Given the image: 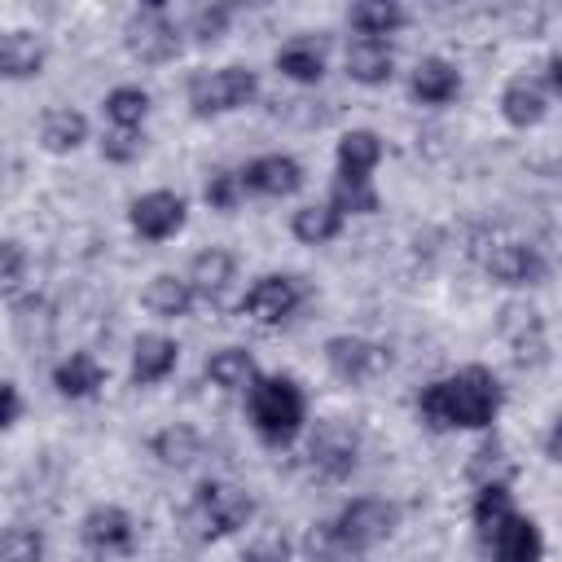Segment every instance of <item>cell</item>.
<instances>
[{
    "label": "cell",
    "instance_id": "7c38bea8",
    "mask_svg": "<svg viewBox=\"0 0 562 562\" xmlns=\"http://www.w3.org/2000/svg\"><path fill=\"white\" fill-rule=\"evenodd\" d=\"M237 180H241V193L246 202H285L294 193H303L307 184V167L285 154V149H268V154H255L237 167Z\"/></svg>",
    "mask_w": 562,
    "mask_h": 562
},
{
    "label": "cell",
    "instance_id": "3957f363",
    "mask_svg": "<svg viewBox=\"0 0 562 562\" xmlns=\"http://www.w3.org/2000/svg\"><path fill=\"white\" fill-rule=\"evenodd\" d=\"M255 518H259V496L233 479H202L184 505V522L202 544L241 536L246 527H255Z\"/></svg>",
    "mask_w": 562,
    "mask_h": 562
},
{
    "label": "cell",
    "instance_id": "d590c367",
    "mask_svg": "<svg viewBox=\"0 0 562 562\" xmlns=\"http://www.w3.org/2000/svg\"><path fill=\"white\" fill-rule=\"evenodd\" d=\"M92 140H97L101 162H110V167H132L149 149V132L145 127H101V136H92Z\"/></svg>",
    "mask_w": 562,
    "mask_h": 562
},
{
    "label": "cell",
    "instance_id": "f546056e",
    "mask_svg": "<svg viewBox=\"0 0 562 562\" xmlns=\"http://www.w3.org/2000/svg\"><path fill=\"white\" fill-rule=\"evenodd\" d=\"M342 233H347V220H342L325 198H321V202H299V206L290 211V237H294L299 246L321 250V246H334Z\"/></svg>",
    "mask_w": 562,
    "mask_h": 562
},
{
    "label": "cell",
    "instance_id": "5bb4252c",
    "mask_svg": "<svg viewBox=\"0 0 562 562\" xmlns=\"http://www.w3.org/2000/svg\"><path fill=\"white\" fill-rule=\"evenodd\" d=\"M496 114H501V123L514 127V132H536V127L553 114V92L540 83L536 70H518V75H509V79L501 83V92H496Z\"/></svg>",
    "mask_w": 562,
    "mask_h": 562
},
{
    "label": "cell",
    "instance_id": "d4e9b609",
    "mask_svg": "<svg viewBox=\"0 0 562 562\" xmlns=\"http://www.w3.org/2000/svg\"><path fill=\"white\" fill-rule=\"evenodd\" d=\"M386 158V140L378 127H347L334 140V176L351 180H378V167Z\"/></svg>",
    "mask_w": 562,
    "mask_h": 562
},
{
    "label": "cell",
    "instance_id": "74e56055",
    "mask_svg": "<svg viewBox=\"0 0 562 562\" xmlns=\"http://www.w3.org/2000/svg\"><path fill=\"white\" fill-rule=\"evenodd\" d=\"M31 281V255L18 237H0V303H13L26 294Z\"/></svg>",
    "mask_w": 562,
    "mask_h": 562
},
{
    "label": "cell",
    "instance_id": "1f68e13d",
    "mask_svg": "<svg viewBox=\"0 0 562 562\" xmlns=\"http://www.w3.org/2000/svg\"><path fill=\"white\" fill-rule=\"evenodd\" d=\"M509 514H518L514 483H479V487H474V496H470V527H474L479 544H483Z\"/></svg>",
    "mask_w": 562,
    "mask_h": 562
},
{
    "label": "cell",
    "instance_id": "7402d4cb",
    "mask_svg": "<svg viewBox=\"0 0 562 562\" xmlns=\"http://www.w3.org/2000/svg\"><path fill=\"white\" fill-rule=\"evenodd\" d=\"M48 66V40L31 26H0V79L31 83Z\"/></svg>",
    "mask_w": 562,
    "mask_h": 562
},
{
    "label": "cell",
    "instance_id": "d6986e66",
    "mask_svg": "<svg viewBox=\"0 0 562 562\" xmlns=\"http://www.w3.org/2000/svg\"><path fill=\"white\" fill-rule=\"evenodd\" d=\"M400 70V53H395V40H360L351 35L347 48H342V75L356 83V88H386Z\"/></svg>",
    "mask_w": 562,
    "mask_h": 562
},
{
    "label": "cell",
    "instance_id": "9a60e30c",
    "mask_svg": "<svg viewBox=\"0 0 562 562\" xmlns=\"http://www.w3.org/2000/svg\"><path fill=\"white\" fill-rule=\"evenodd\" d=\"M272 70L294 88L325 83V75H329V40L316 35V31H299L290 40H281L277 53H272Z\"/></svg>",
    "mask_w": 562,
    "mask_h": 562
},
{
    "label": "cell",
    "instance_id": "8992f818",
    "mask_svg": "<svg viewBox=\"0 0 562 562\" xmlns=\"http://www.w3.org/2000/svg\"><path fill=\"white\" fill-rule=\"evenodd\" d=\"M325 522L334 527V536H338L347 549H356L360 558H369L373 549H382V544L395 540V531L404 527V505H400L395 496L360 492V496H347Z\"/></svg>",
    "mask_w": 562,
    "mask_h": 562
},
{
    "label": "cell",
    "instance_id": "52a82bcc",
    "mask_svg": "<svg viewBox=\"0 0 562 562\" xmlns=\"http://www.w3.org/2000/svg\"><path fill=\"white\" fill-rule=\"evenodd\" d=\"M123 53L136 66H171L184 53V31H180V18L171 13V4H162V0L136 4L123 18Z\"/></svg>",
    "mask_w": 562,
    "mask_h": 562
},
{
    "label": "cell",
    "instance_id": "ee69618b",
    "mask_svg": "<svg viewBox=\"0 0 562 562\" xmlns=\"http://www.w3.org/2000/svg\"><path fill=\"white\" fill-rule=\"evenodd\" d=\"M544 461H558V417H553L549 430H544Z\"/></svg>",
    "mask_w": 562,
    "mask_h": 562
},
{
    "label": "cell",
    "instance_id": "603a6c76",
    "mask_svg": "<svg viewBox=\"0 0 562 562\" xmlns=\"http://www.w3.org/2000/svg\"><path fill=\"white\" fill-rule=\"evenodd\" d=\"M501 334H505V342L514 347V356L522 364H544L549 360V325H544V312L536 303H527V299L509 303L501 312Z\"/></svg>",
    "mask_w": 562,
    "mask_h": 562
},
{
    "label": "cell",
    "instance_id": "e0dca14e",
    "mask_svg": "<svg viewBox=\"0 0 562 562\" xmlns=\"http://www.w3.org/2000/svg\"><path fill=\"white\" fill-rule=\"evenodd\" d=\"M105 382H110V369L101 364V356L97 351H66L61 360H53V369H48V386H53V395L57 400H66V404H92L101 391H105Z\"/></svg>",
    "mask_w": 562,
    "mask_h": 562
},
{
    "label": "cell",
    "instance_id": "e575fe53",
    "mask_svg": "<svg viewBox=\"0 0 562 562\" xmlns=\"http://www.w3.org/2000/svg\"><path fill=\"white\" fill-rule=\"evenodd\" d=\"M0 562H48V536L44 527L13 518L0 527Z\"/></svg>",
    "mask_w": 562,
    "mask_h": 562
},
{
    "label": "cell",
    "instance_id": "2e32d148",
    "mask_svg": "<svg viewBox=\"0 0 562 562\" xmlns=\"http://www.w3.org/2000/svg\"><path fill=\"white\" fill-rule=\"evenodd\" d=\"M180 369V338L167 329H140L127 347V378L132 386H162Z\"/></svg>",
    "mask_w": 562,
    "mask_h": 562
},
{
    "label": "cell",
    "instance_id": "8fae6325",
    "mask_svg": "<svg viewBox=\"0 0 562 562\" xmlns=\"http://www.w3.org/2000/svg\"><path fill=\"white\" fill-rule=\"evenodd\" d=\"M321 360L342 386H364V382H378L391 369V347L369 338V334L342 329V334H329L321 342Z\"/></svg>",
    "mask_w": 562,
    "mask_h": 562
},
{
    "label": "cell",
    "instance_id": "277c9868",
    "mask_svg": "<svg viewBox=\"0 0 562 562\" xmlns=\"http://www.w3.org/2000/svg\"><path fill=\"white\" fill-rule=\"evenodd\" d=\"M263 79L255 66L228 61V66H211V70H193L184 79V105L198 123H215L228 114H241L259 101Z\"/></svg>",
    "mask_w": 562,
    "mask_h": 562
},
{
    "label": "cell",
    "instance_id": "30bf717a",
    "mask_svg": "<svg viewBox=\"0 0 562 562\" xmlns=\"http://www.w3.org/2000/svg\"><path fill=\"white\" fill-rule=\"evenodd\" d=\"M303 303H307V285H303L299 272H259V277L241 290L237 312H241L246 321L272 329V325L294 321V316L303 312Z\"/></svg>",
    "mask_w": 562,
    "mask_h": 562
},
{
    "label": "cell",
    "instance_id": "ffe728a7",
    "mask_svg": "<svg viewBox=\"0 0 562 562\" xmlns=\"http://www.w3.org/2000/svg\"><path fill=\"white\" fill-rule=\"evenodd\" d=\"M544 549H549L544 527H540L527 509L509 514V518L483 540V553H487L492 562H544Z\"/></svg>",
    "mask_w": 562,
    "mask_h": 562
},
{
    "label": "cell",
    "instance_id": "4316f807",
    "mask_svg": "<svg viewBox=\"0 0 562 562\" xmlns=\"http://www.w3.org/2000/svg\"><path fill=\"white\" fill-rule=\"evenodd\" d=\"M259 373H263V369H259L255 351L241 347V342H224V347L206 351V360H202V378H206L220 395H246Z\"/></svg>",
    "mask_w": 562,
    "mask_h": 562
},
{
    "label": "cell",
    "instance_id": "44dd1931",
    "mask_svg": "<svg viewBox=\"0 0 562 562\" xmlns=\"http://www.w3.org/2000/svg\"><path fill=\"white\" fill-rule=\"evenodd\" d=\"M35 140L53 158H70L92 140V119L79 105H44L35 119Z\"/></svg>",
    "mask_w": 562,
    "mask_h": 562
},
{
    "label": "cell",
    "instance_id": "7a4b0ae2",
    "mask_svg": "<svg viewBox=\"0 0 562 562\" xmlns=\"http://www.w3.org/2000/svg\"><path fill=\"white\" fill-rule=\"evenodd\" d=\"M241 408H246V426L250 435L272 448V452H285L303 439L307 422H312V404H307V391L294 373H259L250 382V391L241 395Z\"/></svg>",
    "mask_w": 562,
    "mask_h": 562
},
{
    "label": "cell",
    "instance_id": "cb8c5ba5",
    "mask_svg": "<svg viewBox=\"0 0 562 562\" xmlns=\"http://www.w3.org/2000/svg\"><path fill=\"white\" fill-rule=\"evenodd\" d=\"M145 452L162 465V470H193L202 457H206V435L193 426V422H162L158 430H149L145 439Z\"/></svg>",
    "mask_w": 562,
    "mask_h": 562
},
{
    "label": "cell",
    "instance_id": "f1b7e54d",
    "mask_svg": "<svg viewBox=\"0 0 562 562\" xmlns=\"http://www.w3.org/2000/svg\"><path fill=\"white\" fill-rule=\"evenodd\" d=\"M413 22V13L400 0H356L347 4V26L360 40H391Z\"/></svg>",
    "mask_w": 562,
    "mask_h": 562
},
{
    "label": "cell",
    "instance_id": "ab89813d",
    "mask_svg": "<svg viewBox=\"0 0 562 562\" xmlns=\"http://www.w3.org/2000/svg\"><path fill=\"white\" fill-rule=\"evenodd\" d=\"M470 483H514V465L505 461V448L496 439H483V448L470 461Z\"/></svg>",
    "mask_w": 562,
    "mask_h": 562
},
{
    "label": "cell",
    "instance_id": "d6a6232c",
    "mask_svg": "<svg viewBox=\"0 0 562 562\" xmlns=\"http://www.w3.org/2000/svg\"><path fill=\"white\" fill-rule=\"evenodd\" d=\"M233 22H237V9H233V4L206 0V4H193V9L180 18V31H184L189 44L211 48V44H220V40L233 31Z\"/></svg>",
    "mask_w": 562,
    "mask_h": 562
},
{
    "label": "cell",
    "instance_id": "7bdbcfd3",
    "mask_svg": "<svg viewBox=\"0 0 562 562\" xmlns=\"http://www.w3.org/2000/svg\"><path fill=\"white\" fill-rule=\"evenodd\" d=\"M536 75H540V83H544V88L553 92V101H558V97H562V53L549 48V53H544V66H540Z\"/></svg>",
    "mask_w": 562,
    "mask_h": 562
},
{
    "label": "cell",
    "instance_id": "60d3db41",
    "mask_svg": "<svg viewBox=\"0 0 562 562\" xmlns=\"http://www.w3.org/2000/svg\"><path fill=\"white\" fill-rule=\"evenodd\" d=\"M237 562H294V544H290L285 531H255L241 544V558Z\"/></svg>",
    "mask_w": 562,
    "mask_h": 562
},
{
    "label": "cell",
    "instance_id": "8d00e7d4",
    "mask_svg": "<svg viewBox=\"0 0 562 562\" xmlns=\"http://www.w3.org/2000/svg\"><path fill=\"white\" fill-rule=\"evenodd\" d=\"M202 202H206V211H215V215H237V211L246 206L237 167H211L206 180H202Z\"/></svg>",
    "mask_w": 562,
    "mask_h": 562
},
{
    "label": "cell",
    "instance_id": "9c48e42d",
    "mask_svg": "<svg viewBox=\"0 0 562 562\" xmlns=\"http://www.w3.org/2000/svg\"><path fill=\"white\" fill-rule=\"evenodd\" d=\"M127 228L136 241L145 246H162V241H176L184 228H189V198L180 189H145L127 202Z\"/></svg>",
    "mask_w": 562,
    "mask_h": 562
},
{
    "label": "cell",
    "instance_id": "ba28073f",
    "mask_svg": "<svg viewBox=\"0 0 562 562\" xmlns=\"http://www.w3.org/2000/svg\"><path fill=\"white\" fill-rule=\"evenodd\" d=\"M479 268H483V277L492 281V285H501V290H518V294H527V290H540L544 281H549V255L536 246V241H527V237H514V233H496L483 250H479Z\"/></svg>",
    "mask_w": 562,
    "mask_h": 562
},
{
    "label": "cell",
    "instance_id": "6da1fadb",
    "mask_svg": "<svg viewBox=\"0 0 562 562\" xmlns=\"http://www.w3.org/2000/svg\"><path fill=\"white\" fill-rule=\"evenodd\" d=\"M413 413L430 435H492L505 413V386L487 364H457L413 395Z\"/></svg>",
    "mask_w": 562,
    "mask_h": 562
},
{
    "label": "cell",
    "instance_id": "ac0fdd59",
    "mask_svg": "<svg viewBox=\"0 0 562 562\" xmlns=\"http://www.w3.org/2000/svg\"><path fill=\"white\" fill-rule=\"evenodd\" d=\"M461 92H465V75H461V66H457L452 57L426 53V57L413 61V70H408V97H413L417 105L443 110V105L461 101Z\"/></svg>",
    "mask_w": 562,
    "mask_h": 562
},
{
    "label": "cell",
    "instance_id": "f6af8a7d",
    "mask_svg": "<svg viewBox=\"0 0 562 562\" xmlns=\"http://www.w3.org/2000/svg\"><path fill=\"white\" fill-rule=\"evenodd\" d=\"M408 562H439L435 553H422V558H408Z\"/></svg>",
    "mask_w": 562,
    "mask_h": 562
},
{
    "label": "cell",
    "instance_id": "83f0119b",
    "mask_svg": "<svg viewBox=\"0 0 562 562\" xmlns=\"http://www.w3.org/2000/svg\"><path fill=\"white\" fill-rule=\"evenodd\" d=\"M140 307H145L158 325H176V321L193 316L198 294L189 290L184 272H154V277H145V285H140Z\"/></svg>",
    "mask_w": 562,
    "mask_h": 562
},
{
    "label": "cell",
    "instance_id": "836d02e7",
    "mask_svg": "<svg viewBox=\"0 0 562 562\" xmlns=\"http://www.w3.org/2000/svg\"><path fill=\"white\" fill-rule=\"evenodd\" d=\"M325 202H329L347 224H351L356 215H378V211H382L378 180H351V176H329Z\"/></svg>",
    "mask_w": 562,
    "mask_h": 562
},
{
    "label": "cell",
    "instance_id": "484cf974",
    "mask_svg": "<svg viewBox=\"0 0 562 562\" xmlns=\"http://www.w3.org/2000/svg\"><path fill=\"white\" fill-rule=\"evenodd\" d=\"M184 281L198 294V303H215L228 294V285L237 281V255L228 246H202L189 255L184 263Z\"/></svg>",
    "mask_w": 562,
    "mask_h": 562
},
{
    "label": "cell",
    "instance_id": "f35d334b",
    "mask_svg": "<svg viewBox=\"0 0 562 562\" xmlns=\"http://www.w3.org/2000/svg\"><path fill=\"white\" fill-rule=\"evenodd\" d=\"M303 562H364L356 549H347L338 536H334V527L321 518V522H312L307 531H303Z\"/></svg>",
    "mask_w": 562,
    "mask_h": 562
},
{
    "label": "cell",
    "instance_id": "5b68a950",
    "mask_svg": "<svg viewBox=\"0 0 562 562\" xmlns=\"http://www.w3.org/2000/svg\"><path fill=\"white\" fill-rule=\"evenodd\" d=\"M299 443H303L307 474L316 483H329V487L347 483L360 470V457H364V435L347 417H316V422H307Z\"/></svg>",
    "mask_w": 562,
    "mask_h": 562
},
{
    "label": "cell",
    "instance_id": "4dcf8cb0",
    "mask_svg": "<svg viewBox=\"0 0 562 562\" xmlns=\"http://www.w3.org/2000/svg\"><path fill=\"white\" fill-rule=\"evenodd\" d=\"M154 114V92L145 83H114L105 97H101V119L105 127H145Z\"/></svg>",
    "mask_w": 562,
    "mask_h": 562
},
{
    "label": "cell",
    "instance_id": "b9f144b4",
    "mask_svg": "<svg viewBox=\"0 0 562 562\" xmlns=\"http://www.w3.org/2000/svg\"><path fill=\"white\" fill-rule=\"evenodd\" d=\"M26 417V400H22V386L13 378H0V435H9L18 422Z\"/></svg>",
    "mask_w": 562,
    "mask_h": 562
},
{
    "label": "cell",
    "instance_id": "4fadbf2b",
    "mask_svg": "<svg viewBox=\"0 0 562 562\" xmlns=\"http://www.w3.org/2000/svg\"><path fill=\"white\" fill-rule=\"evenodd\" d=\"M140 540V522L119 501H97L79 518V544L97 558H127Z\"/></svg>",
    "mask_w": 562,
    "mask_h": 562
}]
</instances>
